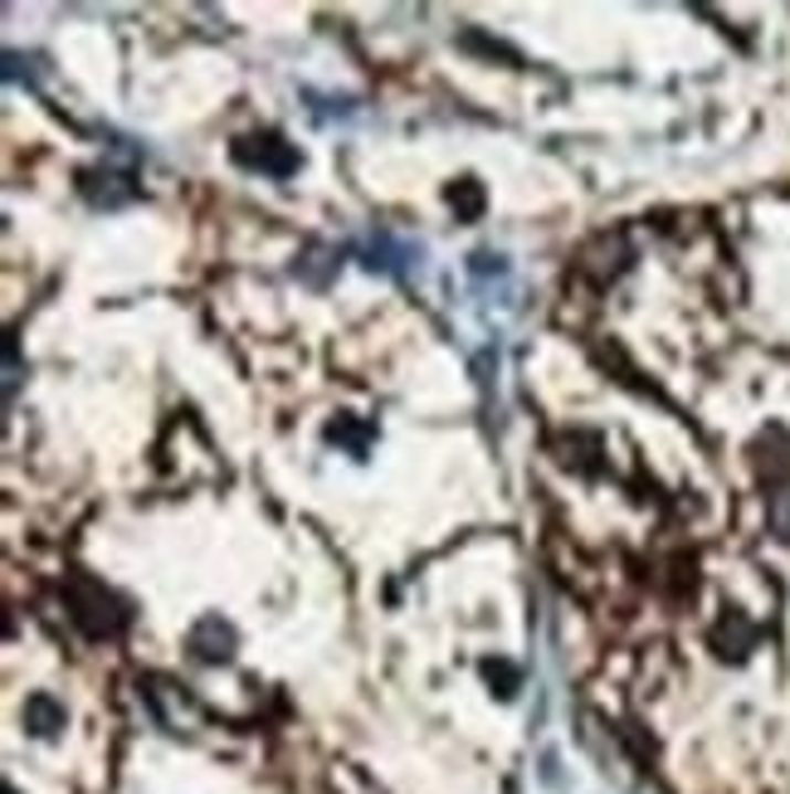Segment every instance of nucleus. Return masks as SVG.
Returning <instances> with one entry per match:
<instances>
[{"label":"nucleus","instance_id":"f257e3e1","mask_svg":"<svg viewBox=\"0 0 790 794\" xmlns=\"http://www.w3.org/2000/svg\"><path fill=\"white\" fill-rule=\"evenodd\" d=\"M240 166H254V171H274V176H288L298 166V151H288L278 137H244L234 147Z\"/></svg>","mask_w":790,"mask_h":794},{"label":"nucleus","instance_id":"f03ea898","mask_svg":"<svg viewBox=\"0 0 790 794\" xmlns=\"http://www.w3.org/2000/svg\"><path fill=\"white\" fill-rule=\"evenodd\" d=\"M191 648H196V658H206V663L230 658V648H234L230 624H220L215 614H210V620H200V624H196V634H191Z\"/></svg>","mask_w":790,"mask_h":794},{"label":"nucleus","instance_id":"7ed1b4c3","mask_svg":"<svg viewBox=\"0 0 790 794\" xmlns=\"http://www.w3.org/2000/svg\"><path fill=\"white\" fill-rule=\"evenodd\" d=\"M25 727L34 731V737H54V731L64 727V712H59L50 697H30L25 702Z\"/></svg>","mask_w":790,"mask_h":794}]
</instances>
